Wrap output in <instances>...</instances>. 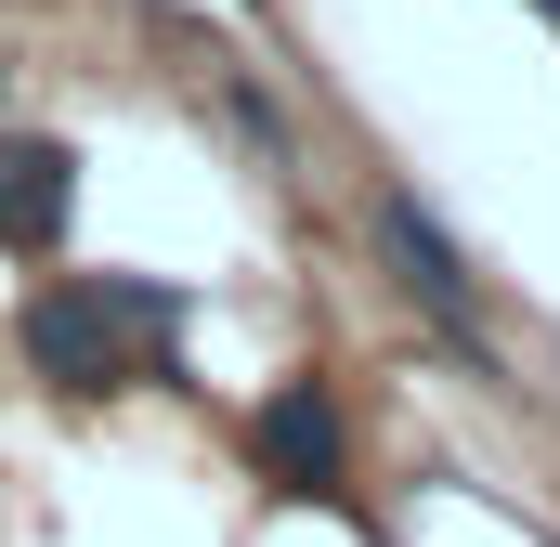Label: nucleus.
<instances>
[{
	"mask_svg": "<svg viewBox=\"0 0 560 547\" xmlns=\"http://www.w3.org/2000/svg\"><path fill=\"white\" fill-rule=\"evenodd\" d=\"M170 339H183V287H156V274H39L26 313H13L26 379H52L79 405H105L131 379H183Z\"/></svg>",
	"mask_w": 560,
	"mask_h": 547,
	"instance_id": "obj_1",
	"label": "nucleus"
},
{
	"mask_svg": "<svg viewBox=\"0 0 560 547\" xmlns=\"http://www.w3.org/2000/svg\"><path fill=\"white\" fill-rule=\"evenodd\" d=\"M0 92H13V66H0Z\"/></svg>",
	"mask_w": 560,
	"mask_h": 547,
	"instance_id": "obj_7",
	"label": "nucleus"
},
{
	"mask_svg": "<svg viewBox=\"0 0 560 547\" xmlns=\"http://www.w3.org/2000/svg\"><path fill=\"white\" fill-rule=\"evenodd\" d=\"M365 235H378V261H392V287L430 313V339L482 379V392H509V365H495V339H482V287H469V248L430 222V196L418 183H378L365 196Z\"/></svg>",
	"mask_w": 560,
	"mask_h": 547,
	"instance_id": "obj_2",
	"label": "nucleus"
},
{
	"mask_svg": "<svg viewBox=\"0 0 560 547\" xmlns=\"http://www.w3.org/2000/svg\"><path fill=\"white\" fill-rule=\"evenodd\" d=\"M535 13H548V26H560V0H535Z\"/></svg>",
	"mask_w": 560,
	"mask_h": 547,
	"instance_id": "obj_6",
	"label": "nucleus"
},
{
	"mask_svg": "<svg viewBox=\"0 0 560 547\" xmlns=\"http://www.w3.org/2000/svg\"><path fill=\"white\" fill-rule=\"evenodd\" d=\"M248 469H261L275 496H339V482H352L339 392H326V379H287V392H261V417H248Z\"/></svg>",
	"mask_w": 560,
	"mask_h": 547,
	"instance_id": "obj_3",
	"label": "nucleus"
},
{
	"mask_svg": "<svg viewBox=\"0 0 560 547\" xmlns=\"http://www.w3.org/2000/svg\"><path fill=\"white\" fill-rule=\"evenodd\" d=\"M222 105H235V131L261 143V170H275V183H300V143H287V118H275V92H261V79H222Z\"/></svg>",
	"mask_w": 560,
	"mask_h": 547,
	"instance_id": "obj_5",
	"label": "nucleus"
},
{
	"mask_svg": "<svg viewBox=\"0 0 560 547\" xmlns=\"http://www.w3.org/2000/svg\"><path fill=\"white\" fill-rule=\"evenodd\" d=\"M79 222V143H0V248L52 261Z\"/></svg>",
	"mask_w": 560,
	"mask_h": 547,
	"instance_id": "obj_4",
	"label": "nucleus"
}]
</instances>
